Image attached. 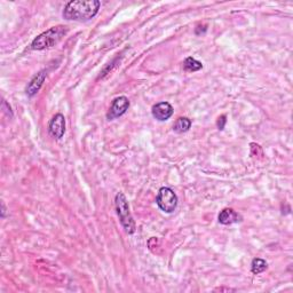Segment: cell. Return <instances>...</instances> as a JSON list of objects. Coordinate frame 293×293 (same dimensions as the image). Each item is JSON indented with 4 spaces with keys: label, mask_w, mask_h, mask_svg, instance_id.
<instances>
[{
    "label": "cell",
    "mask_w": 293,
    "mask_h": 293,
    "mask_svg": "<svg viewBox=\"0 0 293 293\" xmlns=\"http://www.w3.org/2000/svg\"><path fill=\"white\" fill-rule=\"evenodd\" d=\"M100 7L99 0H72L67 4L62 15L68 21L87 22L96 16Z\"/></svg>",
    "instance_id": "1"
},
{
    "label": "cell",
    "mask_w": 293,
    "mask_h": 293,
    "mask_svg": "<svg viewBox=\"0 0 293 293\" xmlns=\"http://www.w3.org/2000/svg\"><path fill=\"white\" fill-rule=\"evenodd\" d=\"M68 32V28L63 25L53 26L45 32L40 34L31 43V49L34 51H43V49L51 48L61 42Z\"/></svg>",
    "instance_id": "2"
},
{
    "label": "cell",
    "mask_w": 293,
    "mask_h": 293,
    "mask_svg": "<svg viewBox=\"0 0 293 293\" xmlns=\"http://www.w3.org/2000/svg\"><path fill=\"white\" fill-rule=\"evenodd\" d=\"M116 204V211L117 214H118L119 221L121 223V226L125 229V232L127 234H134L135 232V221L132 216V213L129 211V205L128 202L126 200V196L123 192H118L116 195L115 200Z\"/></svg>",
    "instance_id": "3"
},
{
    "label": "cell",
    "mask_w": 293,
    "mask_h": 293,
    "mask_svg": "<svg viewBox=\"0 0 293 293\" xmlns=\"http://www.w3.org/2000/svg\"><path fill=\"white\" fill-rule=\"evenodd\" d=\"M156 203L165 213H173L178 206V196L171 188L163 187L159 189L158 195L156 197Z\"/></svg>",
    "instance_id": "4"
},
{
    "label": "cell",
    "mask_w": 293,
    "mask_h": 293,
    "mask_svg": "<svg viewBox=\"0 0 293 293\" xmlns=\"http://www.w3.org/2000/svg\"><path fill=\"white\" fill-rule=\"evenodd\" d=\"M129 108V101L126 96H118L116 97L114 101H112L110 109L108 111L107 118L109 120L116 119L118 117L123 116L126 111L128 110Z\"/></svg>",
    "instance_id": "5"
},
{
    "label": "cell",
    "mask_w": 293,
    "mask_h": 293,
    "mask_svg": "<svg viewBox=\"0 0 293 293\" xmlns=\"http://www.w3.org/2000/svg\"><path fill=\"white\" fill-rule=\"evenodd\" d=\"M48 131L52 137L57 140L63 138L66 133V118L62 114H56L49 121Z\"/></svg>",
    "instance_id": "6"
},
{
    "label": "cell",
    "mask_w": 293,
    "mask_h": 293,
    "mask_svg": "<svg viewBox=\"0 0 293 293\" xmlns=\"http://www.w3.org/2000/svg\"><path fill=\"white\" fill-rule=\"evenodd\" d=\"M173 107L169 102H160L152 107V116L159 121H165L173 116Z\"/></svg>",
    "instance_id": "7"
},
{
    "label": "cell",
    "mask_w": 293,
    "mask_h": 293,
    "mask_svg": "<svg viewBox=\"0 0 293 293\" xmlns=\"http://www.w3.org/2000/svg\"><path fill=\"white\" fill-rule=\"evenodd\" d=\"M46 77H47V72L45 71V70L38 72V74L36 75L35 77L30 80V83L28 84V86H26V88H25L26 95L30 96V97L35 96L36 94L39 92V89L42 88L43 84L45 82V79H46Z\"/></svg>",
    "instance_id": "8"
},
{
    "label": "cell",
    "mask_w": 293,
    "mask_h": 293,
    "mask_svg": "<svg viewBox=\"0 0 293 293\" xmlns=\"http://www.w3.org/2000/svg\"><path fill=\"white\" fill-rule=\"evenodd\" d=\"M219 222L221 224H224V226H229V224L233 223H237L242 221V216L237 213V212L234 211L233 209H223L221 212L219 213L218 216Z\"/></svg>",
    "instance_id": "9"
},
{
    "label": "cell",
    "mask_w": 293,
    "mask_h": 293,
    "mask_svg": "<svg viewBox=\"0 0 293 293\" xmlns=\"http://www.w3.org/2000/svg\"><path fill=\"white\" fill-rule=\"evenodd\" d=\"M191 126V120L187 117H180L173 125V131L177 133H186Z\"/></svg>",
    "instance_id": "10"
},
{
    "label": "cell",
    "mask_w": 293,
    "mask_h": 293,
    "mask_svg": "<svg viewBox=\"0 0 293 293\" xmlns=\"http://www.w3.org/2000/svg\"><path fill=\"white\" fill-rule=\"evenodd\" d=\"M202 68H203L202 62L197 61L196 58H193V57H187L183 62V70L184 71L195 72V71L201 70Z\"/></svg>",
    "instance_id": "11"
},
{
    "label": "cell",
    "mask_w": 293,
    "mask_h": 293,
    "mask_svg": "<svg viewBox=\"0 0 293 293\" xmlns=\"http://www.w3.org/2000/svg\"><path fill=\"white\" fill-rule=\"evenodd\" d=\"M267 268H268V264L266 263L264 259L255 258V259L252 260L251 272L253 273L254 275H259L261 273H264Z\"/></svg>",
    "instance_id": "12"
},
{
    "label": "cell",
    "mask_w": 293,
    "mask_h": 293,
    "mask_svg": "<svg viewBox=\"0 0 293 293\" xmlns=\"http://www.w3.org/2000/svg\"><path fill=\"white\" fill-rule=\"evenodd\" d=\"M227 123V119H226V116L222 115L221 117H219L218 121H216V126H218V128L220 131H222L224 128V125Z\"/></svg>",
    "instance_id": "13"
},
{
    "label": "cell",
    "mask_w": 293,
    "mask_h": 293,
    "mask_svg": "<svg viewBox=\"0 0 293 293\" xmlns=\"http://www.w3.org/2000/svg\"><path fill=\"white\" fill-rule=\"evenodd\" d=\"M5 212H6V209H5V205L3 204V211H2V216L3 218H5Z\"/></svg>",
    "instance_id": "14"
}]
</instances>
